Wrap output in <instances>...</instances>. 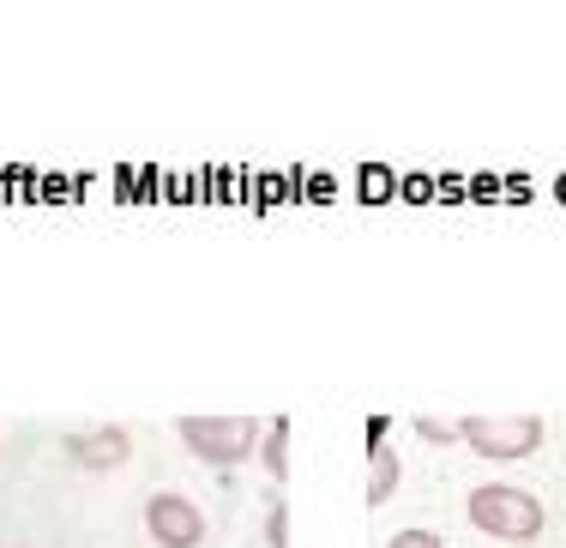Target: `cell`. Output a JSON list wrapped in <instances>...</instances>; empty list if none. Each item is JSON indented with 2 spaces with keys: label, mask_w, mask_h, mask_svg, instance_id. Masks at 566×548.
I'll return each instance as SVG.
<instances>
[{
  "label": "cell",
  "mask_w": 566,
  "mask_h": 548,
  "mask_svg": "<svg viewBox=\"0 0 566 548\" xmlns=\"http://www.w3.org/2000/svg\"><path fill=\"white\" fill-rule=\"evenodd\" d=\"M470 525L494 542H531V537H543L548 513H543V500L518 483H482L470 494Z\"/></svg>",
  "instance_id": "6da1fadb"
},
{
  "label": "cell",
  "mask_w": 566,
  "mask_h": 548,
  "mask_svg": "<svg viewBox=\"0 0 566 548\" xmlns=\"http://www.w3.org/2000/svg\"><path fill=\"white\" fill-rule=\"evenodd\" d=\"M175 434H181V446L193 452L199 464H211V471H235V464H248L253 452H260L265 422L260 417H181Z\"/></svg>",
  "instance_id": "7a4b0ae2"
},
{
  "label": "cell",
  "mask_w": 566,
  "mask_h": 548,
  "mask_svg": "<svg viewBox=\"0 0 566 548\" xmlns=\"http://www.w3.org/2000/svg\"><path fill=\"white\" fill-rule=\"evenodd\" d=\"M458 440H464L476 459H531L543 446V417H470L458 422Z\"/></svg>",
  "instance_id": "3957f363"
},
{
  "label": "cell",
  "mask_w": 566,
  "mask_h": 548,
  "mask_svg": "<svg viewBox=\"0 0 566 548\" xmlns=\"http://www.w3.org/2000/svg\"><path fill=\"white\" fill-rule=\"evenodd\" d=\"M145 530H151L157 548H199L206 542V513H199L187 494L164 488V494L145 500Z\"/></svg>",
  "instance_id": "277c9868"
},
{
  "label": "cell",
  "mask_w": 566,
  "mask_h": 548,
  "mask_svg": "<svg viewBox=\"0 0 566 548\" xmlns=\"http://www.w3.org/2000/svg\"><path fill=\"white\" fill-rule=\"evenodd\" d=\"M66 452H73L85 471H120L133 452V434L120 422H103V428H85V434H66Z\"/></svg>",
  "instance_id": "5b68a950"
},
{
  "label": "cell",
  "mask_w": 566,
  "mask_h": 548,
  "mask_svg": "<svg viewBox=\"0 0 566 548\" xmlns=\"http://www.w3.org/2000/svg\"><path fill=\"white\" fill-rule=\"evenodd\" d=\"M398 452L392 446H386V440H374V452H368V500L374 506H386V500H392V494H398Z\"/></svg>",
  "instance_id": "8992f818"
},
{
  "label": "cell",
  "mask_w": 566,
  "mask_h": 548,
  "mask_svg": "<svg viewBox=\"0 0 566 548\" xmlns=\"http://www.w3.org/2000/svg\"><path fill=\"white\" fill-rule=\"evenodd\" d=\"M260 464L283 483V471H290V422H283V417L265 422V434H260Z\"/></svg>",
  "instance_id": "52a82bcc"
},
{
  "label": "cell",
  "mask_w": 566,
  "mask_h": 548,
  "mask_svg": "<svg viewBox=\"0 0 566 548\" xmlns=\"http://www.w3.org/2000/svg\"><path fill=\"white\" fill-rule=\"evenodd\" d=\"M265 548H290V513H283V500L265 513Z\"/></svg>",
  "instance_id": "ba28073f"
},
{
  "label": "cell",
  "mask_w": 566,
  "mask_h": 548,
  "mask_svg": "<svg viewBox=\"0 0 566 548\" xmlns=\"http://www.w3.org/2000/svg\"><path fill=\"white\" fill-rule=\"evenodd\" d=\"M386 548H447V542H440L434 530H398V537L386 542Z\"/></svg>",
  "instance_id": "9c48e42d"
},
{
  "label": "cell",
  "mask_w": 566,
  "mask_h": 548,
  "mask_svg": "<svg viewBox=\"0 0 566 548\" xmlns=\"http://www.w3.org/2000/svg\"><path fill=\"white\" fill-rule=\"evenodd\" d=\"M416 428H422V440H452L458 434V422H428V417L416 422Z\"/></svg>",
  "instance_id": "30bf717a"
}]
</instances>
